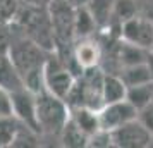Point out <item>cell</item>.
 <instances>
[{
  "instance_id": "cell-1",
  "label": "cell",
  "mask_w": 153,
  "mask_h": 148,
  "mask_svg": "<svg viewBox=\"0 0 153 148\" xmlns=\"http://www.w3.org/2000/svg\"><path fill=\"white\" fill-rule=\"evenodd\" d=\"M69 117L71 109L64 98L55 97L47 90L36 93V120H38L40 133L59 136Z\"/></svg>"
},
{
  "instance_id": "cell-22",
  "label": "cell",
  "mask_w": 153,
  "mask_h": 148,
  "mask_svg": "<svg viewBox=\"0 0 153 148\" xmlns=\"http://www.w3.org/2000/svg\"><path fill=\"white\" fill-rule=\"evenodd\" d=\"M0 115L7 117L12 115V102H10V93L0 88Z\"/></svg>"
},
{
  "instance_id": "cell-3",
  "label": "cell",
  "mask_w": 153,
  "mask_h": 148,
  "mask_svg": "<svg viewBox=\"0 0 153 148\" xmlns=\"http://www.w3.org/2000/svg\"><path fill=\"white\" fill-rule=\"evenodd\" d=\"M43 78H45V90L64 100L76 83V76L69 71V67L64 65L62 62L55 60V59H47L45 60Z\"/></svg>"
},
{
  "instance_id": "cell-8",
  "label": "cell",
  "mask_w": 153,
  "mask_h": 148,
  "mask_svg": "<svg viewBox=\"0 0 153 148\" xmlns=\"http://www.w3.org/2000/svg\"><path fill=\"white\" fill-rule=\"evenodd\" d=\"M74 12L76 9L67 5L65 0L52 2V29L55 36L69 38L74 35Z\"/></svg>"
},
{
  "instance_id": "cell-5",
  "label": "cell",
  "mask_w": 153,
  "mask_h": 148,
  "mask_svg": "<svg viewBox=\"0 0 153 148\" xmlns=\"http://www.w3.org/2000/svg\"><path fill=\"white\" fill-rule=\"evenodd\" d=\"M115 148H146L152 145L153 134L146 129L138 119L112 131Z\"/></svg>"
},
{
  "instance_id": "cell-12",
  "label": "cell",
  "mask_w": 153,
  "mask_h": 148,
  "mask_svg": "<svg viewBox=\"0 0 153 148\" xmlns=\"http://www.w3.org/2000/svg\"><path fill=\"white\" fill-rule=\"evenodd\" d=\"M117 60L120 67L150 62L152 60V50L145 48L141 45H136V43L120 42V45L117 47Z\"/></svg>"
},
{
  "instance_id": "cell-19",
  "label": "cell",
  "mask_w": 153,
  "mask_h": 148,
  "mask_svg": "<svg viewBox=\"0 0 153 148\" xmlns=\"http://www.w3.org/2000/svg\"><path fill=\"white\" fill-rule=\"evenodd\" d=\"M138 16V4L136 0H115L114 2V19L120 22Z\"/></svg>"
},
{
  "instance_id": "cell-6",
  "label": "cell",
  "mask_w": 153,
  "mask_h": 148,
  "mask_svg": "<svg viewBox=\"0 0 153 148\" xmlns=\"http://www.w3.org/2000/svg\"><path fill=\"white\" fill-rule=\"evenodd\" d=\"M119 35L122 42L136 43L145 48L152 50L153 47V21L145 16H134L127 21L119 24Z\"/></svg>"
},
{
  "instance_id": "cell-14",
  "label": "cell",
  "mask_w": 153,
  "mask_h": 148,
  "mask_svg": "<svg viewBox=\"0 0 153 148\" xmlns=\"http://www.w3.org/2000/svg\"><path fill=\"white\" fill-rule=\"evenodd\" d=\"M71 119L81 127L83 133L88 134L90 138L93 133H97L100 127V119H98V110L91 107H76L71 109Z\"/></svg>"
},
{
  "instance_id": "cell-20",
  "label": "cell",
  "mask_w": 153,
  "mask_h": 148,
  "mask_svg": "<svg viewBox=\"0 0 153 148\" xmlns=\"http://www.w3.org/2000/svg\"><path fill=\"white\" fill-rule=\"evenodd\" d=\"M88 147L90 148H110V147H114L112 131L98 129L97 133H93L90 138H88Z\"/></svg>"
},
{
  "instance_id": "cell-18",
  "label": "cell",
  "mask_w": 153,
  "mask_h": 148,
  "mask_svg": "<svg viewBox=\"0 0 153 148\" xmlns=\"http://www.w3.org/2000/svg\"><path fill=\"white\" fill-rule=\"evenodd\" d=\"M126 100L134 105L138 110L145 109L146 105L153 103V81L145 83V85H136V86H129L127 88V95Z\"/></svg>"
},
{
  "instance_id": "cell-15",
  "label": "cell",
  "mask_w": 153,
  "mask_h": 148,
  "mask_svg": "<svg viewBox=\"0 0 153 148\" xmlns=\"http://www.w3.org/2000/svg\"><path fill=\"white\" fill-rule=\"evenodd\" d=\"M98 28L95 17L86 5H77L74 12V35L79 38H90Z\"/></svg>"
},
{
  "instance_id": "cell-9",
  "label": "cell",
  "mask_w": 153,
  "mask_h": 148,
  "mask_svg": "<svg viewBox=\"0 0 153 148\" xmlns=\"http://www.w3.org/2000/svg\"><path fill=\"white\" fill-rule=\"evenodd\" d=\"M72 55L83 69L97 67L102 62V47L95 40H91V36L90 38H81L79 43L72 50Z\"/></svg>"
},
{
  "instance_id": "cell-11",
  "label": "cell",
  "mask_w": 153,
  "mask_h": 148,
  "mask_svg": "<svg viewBox=\"0 0 153 148\" xmlns=\"http://www.w3.org/2000/svg\"><path fill=\"white\" fill-rule=\"evenodd\" d=\"M127 95V85L120 78L119 72H105L103 81H102V100L105 103H114L126 100Z\"/></svg>"
},
{
  "instance_id": "cell-2",
  "label": "cell",
  "mask_w": 153,
  "mask_h": 148,
  "mask_svg": "<svg viewBox=\"0 0 153 148\" xmlns=\"http://www.w3.org/2000/svg\"><path fill=\"white\" fill-rule=\"evenodd\" d=\"M9 57L17 67V71L21 72L22 79H24V76H28L29 72L43 67L45 60H47V59H43L42 47L36 42H31V40H21V42L10 45Z\"/></svg>"
},
{
  "instance_id": "cell-7",
  "label": "cell",
  "mask_w": 153,
  "mask_h": 148,
  "mask_svg": "<svg viewBox=\"0 0 153 148\" xmlns=\"http://www.w3.org/2000/svg\"><path fill=\"white\" fill-rule=\"evenodd\" d=\"M10 102H12V114L17 119H21L26 127H31L33 131L40 133L38 120H36V95L29 91L28 88L19 90V91L10 93Z\"/></svg>"
},
{
  "instance_id": "cell-21",
  "label": "cell",
  "mask_w": 153,
  "mask_h": 148,
  "mask_svg": "<svg viewBox=\"0 0 153 148\" xmlns=\"http://www.w3.org/2000/svg\"><path fill=\"white\" fill-rule=\"evenodd\" d=\"M138 120L153 134V103L146 105L141 110H138Z\"/></svg>"
},
{
  "instance_id": "cell-10",
  "label": "cell",
  "mask_w": 153,
  "mask_h": 148,
  "mask_svg": "<svg viewBox=\"0 0 153 148\" xmlns=\"http://www.w3.org/2000/svg\"><path fill=\"white\" fill-rule=\"evenodd\" d=\"M0 88L7 93H14L26 88L21 72L7 55H0Z\"/></svg>"
},
{
  "instance_id": "cell-24",
  "label": "cell",
  "mask_w": 153,
  "mask_h": 148,
  "mask_svg": "<svg viewBox=\"0 0 153 148\" xmlns=\"http://www.w3.org/2000/svg\"><path fill=\"white\" fill-rule=\"evenodd\" d=\"M28 4H31V5H40L42 2H45V0H26Z\"/></svg>"
},
{
  "instance_id": "cell-17",
  "label": "cell",
  "mask_w": 153,
  "mask_h": 148,
  "mask_svg": "<svg viewBox=\"0 0 153 148\" xmlns=\"http://www.w3.org/2000/svg\"><path fill=\"white\" fill-rule=\"evenodd\" d=\"M114 2L115 0H88L84 5L90 9L91 16L95 17L98 28L108 26L114 19Z\"/></svg>"
},
{
  "instance_id": "cell-16",
  "label": "cell",
  "mask_w": 153,
  "mask_h": 148,
  "mask_svg": "<svg viewBox=\"0 0 153 148\" xmlns=\"http://www.w3.org/2000/svg\"><path fill=\"white\" fill-rule=\"evenodd\" d=\"M59 138H60L64 147H67V148H84V147H88V134L83 133L81 127L77 126L71 117H69V120L65 122V126L62 127Z\"/></svg>"
},
{
  "instance_id": "cell-13",
  "label": "cell",
  "mask_w": 153,
  "mask_h": 148,
  "mask_svg": "<svg viewBox=\"0 0 153 148\" xmlns=\"http://www.w3.org/2000/svg\"><path fill=\"white\" fill-rule=\"evenodd\" d=\"M120 78L124 79V83L129 86H136V85H145L153 81V65L152 60L150 62H143V64H134V65H126L120 67L119 71Z\"/></svg>"
},
{
  "instance_id": "cell-4",
  "label": "cell",
  "mask_w": 153,
  "mask_h": 148,
  "mask_svg": "<svg viewBox=\"0 0 153 148\" xmlns=\"http://www.w3.org/2000/svg\"><path fill=\"white\" fill-rule=\"evenodd\" d=\"M98 119H100V127L102 129L115 131L117 127L138 119V109L131 105L127 100L105 103V105L98 109Z\"/></svg>"
},
{
  "instance_id": "cell-23",
  "label": "cell",
  "mask_w": 153,
  "mask_h": 148,
  "mask_svg": "<svg viewBox=\"0 0 153 148\" xmlns=\"http://www.w3.org/2000/svg\"><path fill=\"white\" fill-rule=\"evenodd\" d=\"M143 16H145L146 19L153 21V0H150V2L145 5V9H143Z\"/></svg>"
}]
</instances>
